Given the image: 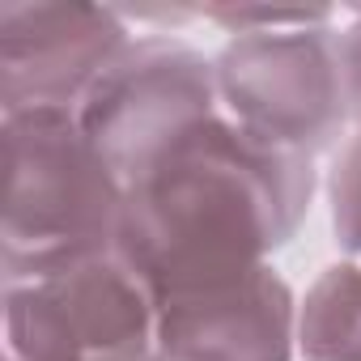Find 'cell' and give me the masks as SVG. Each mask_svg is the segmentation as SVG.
I'll list each match as a JSON object with an SVG mask.
<instances>
[{
	"mask_svg": "<svg viewBox=\"0 0 361 361\" xmlns=\"http://www.w3.org/2000/svg\"><path fill=\"white\" fill-rule=\"evenodd\" d=\"M314 157L213 119L128 188L115 251L149 293L178 298L268 268L306 221Z\"/></svg>",
	"mask_w": 361,
	"mask_h": 361,
	"instance_id": "6da1fadb",
	"label": "cell"
},
{
	"mask_svg": "<svg viewBox=\"0 0 361 361\" xmlns=\"http://www.w3.org/2000/svg\"><path fill=\"white\" fill-rule=\"evenodd\" d=\"M0 281H26L115 251L128 188L94 149L77 111L5 115Z\"/></svg>",
	"mask_w": 361,
	"mask_h": 361,
	"instance_id": "7a4b0ae2",
	"label": "cell"
},
{
	"mask_svg": "<svg viewBox=\"0 0 361 361\" xmlns=\"http://www.w3.org/2000/svg\"><path fill=\"white\" fill-rule=\"evenodd\" d=\"M157 298L119 251L5 281L0 361H149Z\"/></svg>",
	"mask_w": 361,
	"mask_h": 361,
	"instance_id": "3957f363",
	"label": "cell"
},
{
	"mask_svg": "<svg viewBox=\"0 0 361 361\" xmlns=\"http://www.w3.org/2000/svg\"><path fill=\"white\" fill-rule=\"evenodd\" d=\"M77 115L119 183L132 188L226 111L209 56L170 35H149L128 43Z\"/></svg>",
	"mask_w": 361,
	"mask_h": 361,
	"instance_id": "277c9868",
	"label": "cell"
},
{
	"mask_svg": "<svg viewBox=\"0 0 361 361\" xmlns=\"http://www.w3.org/2000/svg\"><path fill=\"white\" fill-rule=\"evenodd\" d=\"M331 30L234 35L213 56L226 119L285 153L314 157L331 149L353 123Z\"/></svg>",
	"mask_w": 361,
	"mask_h": 361,
	"instance_id": "5b68a950",
	"label": "cell"
},
{
	"mask_svg": "<svg viewBox=\"0 0 361 361\" xmlns=\"http://www.w3.org/2000/svg\"><path fill=\"white\" fill-rule=\"evenodd\" d=\"M119 9L5 0L0 5V111H81L106 68L128 51Z\"/></svg>",
	"mask_w": 361,
	"mask_h": 361,
	"instance_id": "8992f818",
	"label": "cell"
},
{
	"mask_svg": "<svg viewBox=\"0 0 361 361\" xmlns=\"http://www.w3.org/2000/svg\"><path fill=\"white\" fill-rule=\"evenodd\" d=\"M298 298L268 264L238 281L157 302L149 361H293Z\"/></svg>",
	"mask_w": 361,
	"mask_h": 361,
	"instance_id": "52a82bcc",
	"label": "cell"
},
{
	"mask_svg": "<svg viewBox=\"0 0 361 361\" xmlns=\"http://www.w3.org/2000/svg\"><path fill=\"white\" fill-rule=\"evenodd\" d=\"M298 353L306 361H361V259L314 276L298 302Z\"/></svg>",
	"mask_w": 361,
	"mask_h": 361,
	"instance_id": "ba28073f",
	"label": "cell"
},
{
	"mask_svg": "<svg viewBox=\"0 0 361 361\" xmlns=\"http://www.w3.org/2000/svg\"><path fill=\"white\" fill-rule=\"evenodd\" d=\"M327 200H331V234L348 259H361V132L344 140L336 153L331 178H327Z\"/></svg>",
	"mask_w": 361,
	"mask_h": 361,
	"instance_id": "9c48e42d",
	"label": "cell"
},
{
	"mask_svg": "<svg viewBox=\"0 0 361 361\" xmlns=\"http://www.w3.org/2000/svg\"><path fill=\"white\" fill-rule=\"evenodd\" d=\"M196 18L226 26V35H268V30H314L331 26L340 13L336 9H264V5H217V9H196Z\"/></svg>",
	"mask_w": 361,
	"mask_h": 361,
	"instance_id": "30bf717a",
	"label": "cell"
}]
</instances>
